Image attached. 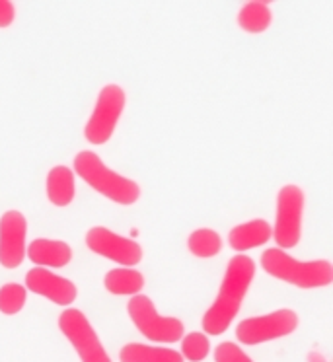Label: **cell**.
<instances>
[{
  "label": "cell",
  "instance_id": "obj_1",
  "mask_svg": "<svg viewBox=\"0 0 333 362\" xmlns=\"http://www.w3.org/2000/svg\"><path fill=\"white\" fill-rule=\"evenodd\" d=\"M255 279V263L252 257L244 253L234 255L226 267L224 279L221 283V291L216 294L214 302L209 306V310L201 320L203 329L209 335H222L228 329L232 322L236 320L242 302L246 298L250 286Z\"/></svg>",
  "mask_w": 333,
  "mask_h": 362
},
{
  "label": "cell",
  "instance_id": "obj_2",
  "mask_svg": "<svg viewBox=\"0 0 333 362\" xmlns=\"http://www.w3.org/2000/svg\"><path fill=\"white\" fill-rule=\"evenodd\" d=\"M74 173H78L88 185L115 205L131 206L141 197V185L131 177L113 172L103 164L102 158L92 150H80L74 156Z\"/></svg>",
  "mask_w": 333,
  "mask_h": 362
},
{
  "label": "cell",
  "instance_id": "obj_3",
  "mask_svg": "<svg viewBox=\"0 0 333 362\" xmlns=\"http://www.w3.org/2000/svg\"><path fill=\"white\" fill-rule=\"evenodd\" d=\"M262 267L273 279L304 291L324 288L333 283L332 261H298L279 247H271L262 253Z\"/></svg>",
  "mask_w": 333,
  "mask_h": 362
},
{
  "label": "cell",
  "instance_id": "obj_4",
  "mask_svg": "<svg viewBox=\"0 0 333 362\" xmlns=\"http://www.w3.org/2000/svg\"><path fill=\"white\" fill-rule=\"evenodd\" d=\"M125 103H127V95L119 84L111 82L98 92L94 111L84 127V136L90 144L102 146L110 141L125 111Z\"/></svg>",
  "mask_w": 333,
  "mask_h": 362
},
{
  "label": "cell",
  "instance_id": "obj_5",
  "mask_svg": "<svg viewBox=\"0 0 333 362\" xmlns=\"http://www.w3.org/2000/svg\"><path fill=\"white\" fill-rule=\"evenodd\" d=\"M306 206V195L300 185L286 183L277 193V214L273 226V240L279 250L296 247L302 238V216Z\"/></svg>",
  "mask_w": 333,
  "mask_h": 362
},
{
  "label": "cell",
  "instance_id": "obj_6",
  "mask_svg": "<svg viewBox=\"0 0 333 362\" xmlns=\"http://www.w3.org/2000/svg\"><path fill=\"white\" fill-rule=\"evenodd\" d=\"M127 314L131 322L135 323L136 329L143 333L148 341L156 343H175L182 341L185 333V325L177 317L160 315L154 302L146 294L131 296L127 304Z\"/></svg>",
  "mask_w": 333,
  "mask_h": 362
},
{
  "label": "cell",
  "instance_id": "obj_7",
  "mask_svg": "<svg viewBox=\"0 0 333 362\" xmlns=\"http://www.w3.org/2000/svg\"><path fill=\"white\" fill-rule=\"evenodd\" d=\"M298 314L291 308H279L275 312L265 315L246 317L236 327V339L242 345L255 346L275 341V339L286 337L298 327Z\"/></svg>",
  "mask_w": 333,
  "mask_h": 362
},
{
  "label": "cell",
  "instance_id": "obj_8",
  "mask_svg": "<svg viewBox=\"0 0 333 362\" xmlns=\"http://www.w3.org/2000/svg\"><path fill=\"white\" fill-rule=\"evenodd\" d=\"M59 329L76 351L80 362H111L92 323L80 310H63L59 315Z\"/></svg>",
  "mask_w": 333,
  "mask_h": 362
},
{
  "label": "cell",
  "instance_id": "obj_9",
  "mask_svg": "<svg viewBox=\"0 0 333 362\" xmlns=\"http://www.w3.org/2000/svg\"><path fill=\"white\" fill-rule=\"evenodd\" d=\"M86 245L90 252L105 259L119 263L121 267H135L143 261V247L131 238L119 236L105 226H92L86 232Z\"/></svg>",
  "mask_w": 333,
  "mask_h": 362
},
{
  "label": "cell",
  "instance_id": "obj_10",
  "mask_svg": "<svg viewBox=\"0 0 333 362\" xmlns=\"http://www.w3.org/2000/svg\"><path fill=\"white\" fill-rule=\"evenodd\" d=\"M28 221L20 211H6L0 216V265L18 269L25 257Z\"/></svg>",
  "mask_w": 333,
  "mask_h": 362
},
{
  "label": "cell",
  "instance_id": "obj_11",
  "mask_svg": "<svg viewBox=\"0 0 333 362\" xmlns=\"http://www.w3.org/2000/svg\"><path fill=\"white\" fill-rule=\"evenodd\" d=\"M25 291L40 294L43 298L51 300L57 306L69 308L78 296L76 284L64 279V276L55 275L53 271L45 267H33L25 275Z\"/></svg>",
  "mask_w": 333,
  "mask_h": 362
},
{
  "label": "cell",
  "instance_id": "obj_12",
  "mask_svg": "<svg viewBox=\"0 0 333 362\" xmlns=\"http://www.w3.org/2000/svg\"><path fill=\"white\" fill-rule=\"evenodd\" d=\"M25 255L35 263V267L61 269L72 259V247L63 240L37 238L25 247Z\"/></svg>",
  "mask_w": 333,
  "mask_h": 362
},
{
  "label": "cell",
  "instance_id": "obj_13",
  "mask_svg": "<svg viewBox=\"0 0 333 362\" xmlns=\"http://www.w3.org/2000/svg\"><path fill=\"white\" fill-rule=\"evenodd\" d=\"M273 232H271V224L262 218L244 222L238 224L228 232V244L234 252L244 253L254 247H262L271 240Z\"/></svg>",
  "mask_w": 333,
  "mask_h": 362
},
{
  "label": "cell",
  "instance_id": "obj_14",
  "mask_svg": "<svg viewBox=\"0 0 333 362\" xmlns=\"http://www.w3.org/2000/svg\"><path fill=\"white\" fill-rule=\"evenodd\" d=\"M45 193L49 203L53 206H69L76 195V181L74 172L69 165H53L45 177Z\"/></svg>",
  "mask_w": 333,
  "mask_h": 362
},
{
  "label": "cell",
  "instance_id": "obj_15",
  "mask_svg": "<svg viewBox=\"0 0 333 362\" xmlns=\"http://www.w3.org/2000/svg\"><path fill=\"white\" fill-rule=\"evenodd\" d=\"M236 24L244 33L250 35H259L265 33L273 24V10L267 2L263 0H252L246 2L242 8L238 10L236 16Z\"/></svg>",
  "mask_w": 333,
  "mask_h": 362
},
{
  "label": "cell",
  "instance_id": "obj_16",
  "mask_svg": "<svg viewBox=\"0 0 333 362\" xmlns=\"http://www.w3.org/2000/svg\"><path fill=\"white\" fill-rule=\"evenodd\" d=\"M103 286L115 296H136L144 288V276L141 271L131 267L111 269L103 276Z\"/></svg>",
  "mask_w": 333,
  "mask_h": 362
},
{
  "label": "cell",
  "instance_id": "obj_17",
  "mask_svg": "<svg viewBox=\"0 0 333 362\" xmlns=\"http://www.w3.org/2000/svg\"><path fill=\"white\" fill-rule=\"evenodd\" d=\"M119 362H183V356L166 346L129 343L119 351Z\"/></svg>",
  "mask_w": 333,
  "mask_h": 362
},
{
  "label": "cell",
  "instance_id": "obj_18",
  "mask_svg": "<svg viewBox=\"0 0 333 362\" xmlns=\"http://www.w3.org/2000/svg\"><path fill=\"white\" fill-rule=\"evenodd\" d=\"M187 250L199 259L216 257L222 250V238L213 228H197L187 236Z\"/></svg>",
  "mask_w": 333,
  "mask_h": 362
},
{
  "label": "cell",
  "instance_id": "obj_19",
  "mask_svg": "<svg viewBox=\"0 0 333 362\" xmlns=\"http://www.w3.org/2000/svg\"><path fill=\"white\" fill-rule=\"evenodd\" d=\"M28 291L20 283H6L0 286V314L16 315L25 306Z\"/></svg>",
  "mask_w": 333,
  "mask_h": 362
},
{
  "label": "cell",
  "instance_id": "obj_20",
  "mask_svg": "<svg viewBox=\"0 0 333 362\" xmlns=\"http://www.w3.org/2000/svg\"><path fill=\"white\" fill-rule=\"evenodd\" d=\"M211 353V341L205 333H197L193 331L189 335L182 337V356L183 361L187 358L189 362H201L205 361Z\"/></svg>",
  "mask_w": 333,
  "mask_h": 362
},
{
  "label": "cell",
  "instance_id": "obj_21",
  "mask_svg": "<svg viewBox=\"0 0 333 362\" xmlns=\"http://www.w3.org/2000/svg\"><path fill=\"white\" fill-rule=\"evenodd\" d=\"M214 362H254L236 343H221L214 349Z\"/></svg>",
  "mask_w": 333,
  "mask_h": 362
},
{
  "label": "cell",
  "instance_id": "obj_22",
  "mask_svg": "<svg viewBox=\"0 0 333 362\" xmlns=\"http://www.w3.org/2000/svg\"><path fill=\"white\" fill-rule=\"evenodd\" d=\"M16 20V4L12 0H0V30H6Z\"/></svg>",
  "mask_w": 333,
  "mask_h": 362
}]
</instances>
